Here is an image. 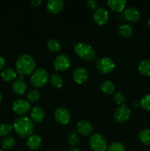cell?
<instances>
[{
	"instance_id": "13",
	"label": "cell",
	"mask_w": 150,
	"mask_h": 151,
	"mask_svg": "<svg viewBox=\"0 0 150 151\" xmlns=\"http://www.w3.org/2000/svg\"><path fill=\"white\" fill-rule=\"evenodd\" d=\"M47 10L49 13H58L64 7V1L63 0H49L46 4Z\"/></svg>"
},
{
	"instance_id": "1",
	"label": "cell",
	"mask_w": 150,
	"mask_h": 151,
	"mask_svg": "<svg viewBox=\"0 0 150 151\" xmlns=\"http://www.w3.org/2000/svg\"><path fill=\"white\" fill-rule=\"evenodd\" d=\"M13 128L16 134L21 137H27L32 134L35 125L30 118L27 116H20L16 118L14 121Z\"/></svg>"
},
{
	"instance_id": "28",
	"label": "cell",
	"mask_w": 150,
	"mask_h": 151,
	"mask_svg": "<svg viewBox=\"0 0 150 151\" xmlns=\"http://www.w3.org/2000/svg\"><path fill=\"white\" fill-rule=\"evenodd\" d=\"M79 136L78 135V134L75 131H72L70 134H69V137H68V141L69 143L72 146H76L79 144Z\"/></svg>"
},
{
	"instance_id": "4",
	"label": "cell",
	"mask_w": 150,
	"mask_h": 151,
	"mask_svg": "<svg viewBox=\"0 0 150 151\" xmlns=\"http://www.w3.org/2000/svg\"><path fill=\"white\" fill-rule=\"evenodd\" d=\"M49 75L44 69H38L34 71L30 78V82L34 88H41L48 82Z\"/></svg>"
},
{
	"instance_id": "6",
	"label": "cell",
	"mask_w": 150,
	"mask_h": 151,
	"mask_svg": "<svg viewBox=\"0 0 150 151\" xmlns=\"http://www.w3.org/2000/svg\"><path fill=\"white\" fill-rule=\"evenodd\" d=\"M96 67L102 74H108L113 72L116 67L115 62L107 57L99 58L96 61Z\"/></svg>"
},
{
	"instance_id": "27",
	"label": "cell",
	"mask_w": 150,
	"mask_h": 151,
	"mask_svg": "<svg viewBox=\"0 0 150 151\" xmlns=\"http://www.w3.org/2000/svg\"><path fill=\"white\" fill-rule=\"evenodd\" d=\"M15 144H16V140L13 137H6L4 139L2 140L1 142V145L4 149H11L14 147Z\"/></svg>"
},
{
	"instance_id": "19",
	"label": "cell",
	"mask_w": 150,
	"mask_h": 151,
	"mask_svg": "<svg viewBox=\"0 0 150 151\" xmlns=\"http://www.w3.org/2000/svg\"><path fill=\"white\" fill-rule=\"evenodd\" d=\"M13 91L16 94H24L26 90V84L23 80H17L15 81L12 86Z\"/></svg>"
},
{
	"instance_id": "33",
	"label": "cell",
	"mask_w": 150,
	"mask_h": 151,
	"mask_svg": "<svg viewBox=\"0 0 150 151\" xmlns=\"http://www.w3.org/2000/svg\"><path fill=\"white\" fill-rule=\"evenodd\" d=\"M40 93L38 90L32 89L28 94V99L30 102H35L39 100Z\"/></svg>"
},
{
	"instance_id": "38",
	"label": "cell",
	"mask_w": 150,
	"mask_h": 151,
	"mask_svg": "<svg viewBox=\"0 0 150 151\" xmlns=\"http://www.w3.org/2000/svg\"><path fill=\"white\" fill-rule=\"evenodd\" d=\"M1 100H2V96H1V93H0V103H1Z\"/></svg>"
},
{
	"instance_id": "26",
	"label": "cell",
	"mask_w": 150,
	"mask_h": 151,
	"mask_svg": "<svg viewBox=\"0 0 150 151\" xmlns=\"http://www.w3.org/2000/svg\"><path fill=\"white\" fill-rule=\"evenodd\" d=\"M47 47L49 50V51L52 52H59L61 49V46L59 43L58 41L55 39H50L47 42Z\"/></svg>"
},
{
	"instance_id": "8",
	"label": "cell",
	"mask_w": 150,
	"mask_h": 151,
	"mask_svg": "<svg viewBox=\"0 0 150 151\" xmlns=\"http://www.w3.org/2000/svg\"><path fill=\"white\" fill-rule=\"evenodd\" d=\"M71 65V59L68 55L61 54L57 55L54 60V67L57 71H65Z\"/></svg>"
},
{
	"instance_id": "25",
	"label": "cell",
	"mask_w": 150,
	"mask_h": 151,
	"mask_svg": "<svg viewBox=\"0 0 150 151\" xmlns=\"http://www.w3.org/2000/svg\"><path fill=\"white\" fill-rule=\"evenodd\" d=\"M140 141L144 145H150V129H144L139 134Z\"/></svg>"
},
{
	"instance_id": "11",
	"label": "cell",
	"mask_w": 150,
	"mask_h": 151,
	"mask_svg": "<svg viewBox=\"0 0 150 151\" xmlns=\"http://www.w3.org/2000/svg\"><path fill=\"white\" fill-rule=\"evenodd\" d=\"M55 120L61 125H66L70 120V113L65 108H58L54 114Z\"/></svg>"
},
{
	"instance_id": "30",
	"label": "cell",
	"mask_w": 150,
	"mask_h": 151,
	"mask_svg": "<svg viewBox=\"0 0 150 151\" xmlns=\"http://www.w3.org/2000/svg\"><path fill=\"white\" fill-rule=\"evenodd\" d=\"M141 106L146 111H150V94L144 96L141 100Z\"/></svg>"
},
{
	"instance_id": "31",
	"label": "cell",
	"mask_w": 150,
	"mask_h": 151,
	"mask_svg": "<svg viewBox=\"0 0 150 151\" xmlns=\"http://www.w3.org/2000/svg\"><path fill=\"white\" fill-rule=\"evenodd\" d=\"M108 151H125V147L122 143L116 142L109 146Z\"/></svg>"
},
{
	"instance_id": "29",
	"label": "cell",
	"mask_w": 150,
	"mask_h": 151,
	"mask_svg": "<svg viewBox=\"0 0 150 151\" xmlns=\"http://www.w3.org/2000/svg\"><path fill=\"white\" fill-rule=\"evenodd\" d=\"M13 126L7 123H2L0 125V137H7L11 133Z\"/></svg>"
},
{
	"instance_id": "15",
	"label": "cell",
	"mask_w": 150,
	"mask_h": 151,
	"mask_svg": "<svg viewBox=\"0 0 150 151\" xmlns=\"http://www.w3.org/2000/svg\"><path fill=\"white\" fill-rule=\"evenodd\" d=\"M76 129L79 134L84 136H88L91 134L93 131V126L89 122L87 121H80L77 123Z\"/></svg>"
},
{
	"instance_id": "23",
	"label": "cell",
	"mask_w": 150,
	"mask_h": 151,
	"mask_svg": "<svg viewBox=\"0 0 150 151\" xmlns=\"http://www.w3.org/2000/svg\"><path fill=\"white\" fill-rule=\"evenodd\" d=\"M51 85L54 88H60L63 85V80L61 77L57 74H53L50 79Z\"/></svg>"
},
{
	"instance_id": "3",
	"label": "cell",
	"mask_w": 150,
	"mask_h": 151,
	"mask_svg": "<svg viewBox=\"0 0 150 151\" xmlns=\"http://www.w3.org/2000/svg\"><path fill=\"white\" fill-rule=\"evenodd\" d=\"M74 51L83 60L86 61H93L95 60L96 54L95 50L89 44L85 43H77L74 45Z\"/></svg>"
},
{
	"instance_id": "40",
	"label": "cell",
	"mask_w": 150,
	"mask_h": 151,
	"mask_svg": "<svg viewBox=\"0 0 150 151\" xmlns=\"http://www.w3.org/2000/svg\"><path fill=\"white\" fill-rule=\"evenodd\" d=\"M0 151H4V150H3L2 149H0Z\"/></svg>"
},
{
	"instance_id": "21",
	"label": "cell",
	"mask_w": 150,
	"mask_h": 151,
	"mask_svg": "<svg viewBox=\"0 0 150 151\" xmlns=\"http://www.w3.org/2000/svg\"><path fill=\"white\" fill-rule=\"evenodd\" d=\"M1 78L4 81L10 82V81H13V80H14L16 78V72L13 69L7 68V69L2 71V72L1 74Z\"/></svg>"
},
{
	"instance_id": "14",
	"label": "cell",
	"mask_w": 150,
	"mask_h": 151,
	"mask_svg": "<svg viewBox=\"0 0 150 151\" xmlns=\"http://www.w3.org/2000/svg\"><path fill=\"white\" fill-rule=\"evenodd\" d=\"M88 73L86 69L83 67H79L75 69L73 72V78L78 84L83 83L88 79Z\"/></svg>"
},
{
	"instance_id": "2",
	"label": "cell",
	"mask_w": 150,
	"mask_h": 151,
	"mask_svg": "<svg viewBox=\"0 0 150 151\" xmlns=\"http://www.w3.org/2000/svg\"><path fill=\"white\" fill-rule=\"evenodd\" d=\"M16 70L21 75H28L33 73L35 61L33 58L27 54H23L18 58L16 63Z\"/></svg>"
},
{
	"instance_id": "10",
	"label": "cell",
	"mask_w": 150,
	"mask_h": 151,
	"mask_svg": "<svg viewBox=\"0 0 150 151\" xmlns=\"http://www.w3.org/2000/svg\"><path fill=\"white\" fill-rule=\"evenodd\" d=\"M130 114L131 111L125 105H122L115 111L114 117L119 123H124L129 119Z\"/></svg>"
},
{
	"instance_id": "34",
	"label": "cell",
	"mask_w": 150,
	"mask_h": 151,
	"mask_svg": "<svg viewBox=\"0 0 150 151\" xmlns=\"http://www.w3.org/2000/svg\"><path fill=\"white\" fill-rule=\"evenodd\" d=\"M88 7L91 9H97V7L99 5V2L96 0H89L87 2Z\"/></svg>"
},
{
	"instance_id": "22",
	"label": "cell",
	"mask_w": 150,
	"mask_h": 151,
	"mask_svg": "<svg viewBox=\"0 0 150 151\" xmlns=\"http://www.w3.org/2000/svg\"><path fill=\"white\" fill-rule=\"evenodd\" d=\"M118 32L119 34L122 37L124 38H128V37L131 36L133 32L132 27L129 24H121L119 27L118 28Z\"/></svg>"
},
{
	"instance_id": "32",
	"label": "cell",
	"mask_w": 150,
	"mask_h": 151,
	"mask_svg": "<svg viewBox=\"0 0 150 151\" xmlns=\"http://www.w3.org/2000/svg\"><path fill=\"white\" fill-rule=\"evenodd\" d=\"M113 100L118 105L122 106L125 103V97L122 93L116 92L113 94Z\"/></svg>"
},
{
	"instance_id": "17",
	"label": "cell",
	"mask_w": 150,
	"mask_h": 151,
	"mask_svg": "<svg viewBox=\"0 0 150 151\" xmlns=\"http://www.w3.org/2000/svg\"><path fill=\"white\" fill-rule=\"evenodd\" d=\"M126 2V0H108L107 4L114 11L121 12L124 9Z\"/></svg>"
},
{
	"instance_id": "35",
	"label": "cell",
	"mask_w": 150,
	"mask_h": 151,
	"mask_svg": "<svg viewBox=\"0 0 150 151\" xmlns=\"http://www.w3.org/2000/svg\"><path fill=\"white\" fill-rule=\"evenodd\" d=\"M4 66H5V60H4V58L0 55V70L4 69Z\"/></svg>"
},
{
	"instance_id": "24",
	"label": "cell",
	"mask_w": 150,
	"mask_h": 151,
	"mask_svg": "<svg viewBox=\"0 0 150 151\" xmlns=\"http://www.w3.org/2000/svg\"><path fill=\"white\" fill-rule=\"evenodd\" d=\"M101 89L104 93L107 94H112L115 90V86L111 81H105L101 83Z\"/></svg>"
},
{
	"instance_id": "12",
	"label": "cell",
	"mask_w": 150,
	"mask_h": 151,
	"mask_svg": "<svg viewBox=\"0 0 150 151\" xmlns=\"http://www.w3.org/2000/svg\"><path fill=\"white\" fill-rule=\"evenodd\" d=\"M124 16L125 19L129 22H137L141 18V14L138 9L133 7H129L126 8L124 12Z\"/></svg>"
},
{
	"instance_id": "9",
	"label": "cell",
	"mask_w": 150,
	"mask_h": 151,
	"mask_svg": "<svg viewBox=\"0 0 150 151\" xmlns=\"http://www.w3.org/2000/svg\"><path fill=\"white\" fill-rule=\"evenodd\" d=\"M93 18L94 20L97 24L99 25H104L108 22L110 15L109 12L104 7H99L96 9L95 11L93 14Z\"/></svg>"
},
{
	"instance_id": "5",
	"label": "cell",
	"mask_w": 150,
	"mask_h": 151,
	"mask_svg": "<svg viewBox=\"0 0 150 151\" xmlns=\"http://www.w3.org/2000/svg\"><path fill=\"white\" fill-rule=\"evenodd\" d=\"M89 145L93 151H105L107 147L106 139L99 134L91 136L89 139Z\"/></svg>"
},
{
	"instance_id": "36",
	"label": "cell",
	"mask_w": 150,
	"mask_h": 151,
	"mask_svg": "<svg viewBox=\"0 0 150 151\" xmlns=\"http://www.w3.org/2000/svg\"><path fill=\"white\" fill-rule=\"evenodd\" d=\"M41 2H42V1H40V0H34V1H31V3H32L34 6H35V7H38V6H39L40 4H41Z\"/></svg>"
},
{
	"instance_id": "7",
	"label": "cell",
	"mask_w": 150,
	"mask_h": 151,
	"mask_svg": "<svg viewBox=\"0 0 150 151\" xmlns=\"http://www.w3.org/2000/svg\"><path fill=\"white\" fill-rule=\"evenodd\" d=\"M31 109L30 103L24 99H19L13 104V110L16 114H26Z\"/></svg>"
},
{
	"instance_id": "18",
	"label": "cell",
	"mask_w": 150,
	"mask_h": 151,
	"mask_svg": "<svg viewBox=\"0 0 150 151\" xmlns=\"http://www.w3.org/2000/svg\"><path fill=\"white\" fill-rule=\"evenodd\" d=\"M26 145L31 150H36L41 146V138L37 134H32L28 138Z\"/></svg>"
},
{
	"instance_id": "39",
	"label": "cell",
	"mask_w": 150,
	"mask_h": 151,
	"mask_svg": "<svg viewBox=\"0 0 150 151\" xmlns=\"http://www.w3.org/2000/svg\"><path fill=\"white\" fill-rule=\"evenodd\" d=\"M148 25H149V27H150V18H149V19L148 20Z\"/></svg>"
},
{
	"instance_id": "20",
	"label": "cell",
	"mask_w": 150,
	"mask_h": 151,
	"mask_svg": "<svg viewBox=\"0 0 150 151\" xmlns=\"http://www.w3.org/2000/svg\"><path fill=\"white\" fill-rule=\"evenodd\" d=\"M138 71L144 76H150V60L146 59L142 60L138 66Z\"/></svg>"
},
{
	"instance_id": "37",
	"label": "cell",
	"mask_w": 150,
	"mask_h": 151,
	"mask_svg": "<svg viewBox=\"0 0 150 151\" xmlns=\"http://www.w3.org/2000/svg\"><path fill=\"white\" fill-rule=\"evenodd\" d=\"M69 151H80L79 150V149H77V148H73V149H71V150H70Z\"/></svg>"
},
{
	"instance_id": "16",
	"label": "cell",
	"mask_w": 150,
	"mask_h": 151,
	"mask_svg": "<svg viewBox=\"0 0 150 151\" xmlns=\"http://www.w3.org/2000/svg\"><path fill=\"white\" fill-rule=\"evenodd\" d=\"M30 116L32 120L39 122L43 121V119L45 117V112H44V109L40 106H35L31 110Z\"/></svg>"
}]
</instances>
